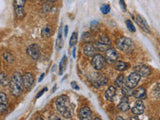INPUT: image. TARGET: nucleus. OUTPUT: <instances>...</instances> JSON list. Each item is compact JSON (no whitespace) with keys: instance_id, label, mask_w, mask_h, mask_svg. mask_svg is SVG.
I'll use <instances>...</instances> for the list:
<instances>
[{"instance_id":"1","label":"nucleus","mask_w":160,"mask_h":120,"mask_svg":"<svg viewBox=\"0 0 160 120\" xmlns=\"http://www.w3.org/2000/svg\"><path fill=\"white\" fill-rule=\"evenodd\" d=\"M55 107H56L57 111L65 118H71L73 115V109L67 95H61L55 100Z\"/></svg>"},{"instance_id":"2","label":"nucleus","mask_w":160,"mask_h":120,"mask_svg":"<svg viewBox=\"0 0 160 120\" xmlns=\"http://www.w3.org/2000/svg\"><path fill=\"white\" fill-rule=\"evenodd\" d=\"M9 89L10 92L15 97H18L22 94L24 90V84H23V75L19 72H16L12 75L11 79L9 82Z\"/></svg>"},{"instance_id":"3","label":"nucleus","mask_w":160,"mask_h":120,"mask_svg":"<svg viewBox=\"0 0 160 120\" xmlns=\"http://www.w3.org/2000/svg\"><path fill=\"white\" fill-rule=\"evenodd\" d=\"M116 46L118 49L125 53H132L135 49L134 42L128 37H120L116 40Z\"/></svg>"},{"instance_id":"4","label":"nucleus","mask_w":160,"mask_h":120,"mask_svg":"<svg viewBox=\"0 0 160 120\" xmlns=\"http://www.w3.org/2000/svg\"><path fill=\"white\" fill-rule=\"evenodd\" d=\"M140 78H141V76L136 71H134L132 73H130V75L127 77L126 81H125V85L132 89L134 87H136V85L140 81Z\"/></svg>"},{"instance_id":"5","label":"nucleus","mask_w":160,"mask_h":120,"mask_svg":"<svg viewBox=\"0 0 160 120\" xmlns=\"http://www.w3.org/2000/svg\"><path fill=\"white\" fill-rule=\"evenodd\" d=\"M105 62V58L101 54H95L91 60V64L95 70H101L104 67Z\"/></svg>"},{"instance_id":"6","label":"nucleus","mask_w":160,"mask_h":120,"mask_svg":"<svg viewBox=\"0 0 160 120\" xmlns=\"http://www.w3.org/2000/svg\"><path fill=\"white\" fill-rule=\"evenodd\" d=\"M105 61L108 62L109 64H113L117 61L118 59V54L116 52V50L113 48H108L105 50V55H104Z\"/></svg>"},{"instance_id":"7","label":"nucleus","mask_w":160,"mask_h":120,"mask_svg":"<svg viewBox=\"0 0 160 120\" xmlns=\"http://www.w3.org/2000/svg\"><path fill=\"white\" fill-rule=\"evenodd\" d=\"M26 52L29 55V57H31L33 60H38L40 58V47L38 44L29 45Z\"/></svg>"},{"instance_id":"8","label":"nucleus","mask_w":160,"mask_h":120,"mask_svg":"<svg viewBox=\"0 0 160 120\" xmlns=\"http://www.w3.org/2000/svg\"><path fill=\"white\" fill-rule=\"evenodd\" d=\"M82 52L85 56L90 57V56H94L97 52V48L94 44H92L91 42H87L83 45L82 48Z\"/></svg>"},{"instance_id":"9","label":"nucleus","mask_w":160,"mask_h":120,"mask_svg":"<svg viewBox=\"0 0 160 120\" xmlns=\"http://www.w3.org/2000/svg\"><path fill=\"white\" fill-rule=\"evenodd\" d=\"M23 84H24V89H26V90H30L33 87L34 76L32 73L27 72L23 75Z\"/></svg>"},{"instance_id":"10","label":"nucleus","mask_w":160,"mask_h":120,"mask_svg":"<svg viewBox=\"0 0 160 120\" xmlns=\"http://www.w3.org/2000/svg\"><path fill=\"white\" fill-rule=\"evenodd\" d=\"M92 111L88 106H84L82 108H80L79 113H78V117L81 120H90L92 119Z\"/></svg>"},{"instance_id":"11","label":"nucleus","mask_w":160,"mask_h":120,"mask_svg":"<svg viewBox=\"0 0 160 120\" xmlns=\"http://www.w3.org/2000/svg\"><path fill=\"white\" fill-rule=\"evenodd\" d=\"M135 71H136L141 77H147L148 75H150L151 73V69H150L149 66L144 64H139L135 66Z\"/></svg>"},{"instance_id":"12","label":"nucleus","mask_w":160,"mask_h":120,"mask_svg":"<svg viewBox=\"0 0 160 120\" xmlns=\"http://www.w3.org/2000/svg\"><path fill=\"white\" fill-rule=\"evenodd\" d=\"M135 21H136L137 25L138 26L141 28L142 30H144L145 32H147V33H150V28H149V25L147 23V21L145 20L141 15H135Z\"/></svg>"},{"instance_id":"13","label":"nucleus","mask_w":160,"mask_h":120,"mask_svg":"<svg viewBox=\"0 0 160 120\" xmlns=\"http://www.w3.org/2000/svg\"><path fill=\"white\" fill-rule=\"evenodd\" d=\"M145 110V106L143 102L141 101V100H139V101L134 105L133 108L131 109V111L134 115H141Z\"/></svg>"},{"instance_id":"14","label":"nucleus","mask_w":160,"mask_h":120,"mask_svg":"<svg viewBox=\"0 0 160 120\" xmlns=\"http://www.w3.org/2000/svg\"><path fill=\"white\" fill-rule=\"evenodd\" d=\"M118 110L121 112H126L130 109V106H129V102H128V97L127 96H124L122 99H121V102L118 104L117 106Z\"/></svg>"},{"instance_id":"15","label":"nucleus","mask_w":160,"mask_h":120,"mask_svg":"<svg viewBox=\"0 0 160 120\" xmlns=\"http://www.w3.org/2000/svg\"><path fill=\"white\" fill-rule=\"evenodd\" d=\"M132 95L138 100L145 99L146 98V90H145V88H143V87H139L136 90H134Z\"/></svg>"},{"instance_id":"16","label":"nucleus","mask_w":160,"mask_h":120,"mask_svg":"<svg viewBox=\"0 0 160 120\" xmlns=\"http://www.w3.org/2000/svg\"><path fill=\"white\" fill-rule=\"evenodd\" d=\"M115 95H116V88H115V86H112L111 85V86H109L106 91H105V98L109 100V101H112L113 98L115 97Z\"/></svg>"},{"instance_id":"17","label":"nucleus","mask_w":160,"mask_h":120,"mask_svg":"<svg viewBox=\"0 0 160 120\" xmlns=\"http://www.w3.org/2000/svg\"><path fill=\"white\" fill-rule=\"evenodd\" d=\"M107 83H108V79L106 76H104V75H99L98 77H96V80L93 81L94 86H96V87L102 86V85H106Z\"/></svg>"},{"instance_id":"18","label":"nucleus","mask_w":160,"mask_h":120,"mask_svg":"<svg viewBox=\"0 0 160 120\" xmlns=\"http://www.w3.org/2000/svg\"><path fill=\"white\" fill-rule=\"evenodd\" d=\"M129 67V63L123 62V61H116L115 62V69L118 71H124Z\"/></svg>"},{"instance_id":"19","label":"nucleus","mask_w":160,"mask_h":120,"mask_svg":"<svg viewBox=\"0 0 160 120\" xmlns=\"http://www.w3.org/2000/svg\"><path fill=\"white\" fill-rule=\"evenodd\" d=\"M15 8V16L17 19L21 20L25 16V10L24 7H14Z\"/></svg>"},{"instance_id":"20","label":"nucleus","mask_w":160,"mask_h":120,"mask_svg":"<svg viewBox=\"0 0 160 120\" xmlns=\"http://www.w3.org/2000/svg\"><path fill=\"white\" fill-rule=\"evenodd\" d=\"M62 37H63L62 29L60 27L58 30V36H57V40H56V50H60V48L62 46Z\"/></svg>"},{"instance_id":"21","label":"nucleus","mask_w":160,"mask_h":120,"mask_svg":"<svg viewBox=\"0 0 160 120\" xmlns=\"http://www.w3.org/2000/svg\"><path fill=\"white\" fill-rule=\"evenodd\" d=\"M66 62H67V58H66V55H64L62 57L61 61H60V64H59V74L62 75L64 70H65V67H66Z\"/></svg>"},{"instance_id":"22","label":"nucleus","mask_w":160,"mask_h":120,"mask_svg":"<svg viewBox=\"0 0 160 120\" xmlns=\"http://www.w3.org/2000/svg\"><path fill=\"white\" fill-rule=\"evenodd\" d=\"M9 82L10 80L8 79L7 75L5 73H0V84L2 86H7V85H9Z\"/></svg>"},{"instance_id":"23","label":"nucleus","mask_w":160,"mask_h":120,"mask_svg":"<svg viewBox=\"0 0 160 120\" xmlns=\"http://www.w3.org/2000/svg\"><path fill=\"white\" fill-rule=\"evenodd\" d=\"M51 34H52V31H51V27L50 26L44 27L41 31V35H42L43 38H48V37L51 36Z\"/></svg>"},{"instance_id":"24","label":"nucleus","mask_w":160,"mask_h":120,"mask_svg":"<svg viewBox=\"0 0 160 120\" xmlns=\"http://www.w3.org/2000/svg\"><path fill=\"white\" fill-rule=\"evenodd\" d=\"M3 58L7 63H13L14 62V56L8 51H5L3 53Z\"/></svg>"},{"instance_id":"25","label":"nucleus","mask_w":160,"mask_h":120,"mask_svg":"<svg viewBox=\"0 0 160 120\" xmlns=\"http://www.w3.org/2000/svg\"><path fill=\"white\" fill-rule=\"evenodd\" d=\"M124 75L123 74H119L117 78L115 79V85H116L117 87H122L124 85Z\"/></svg>"},{"instance_id":"26","label":"nucleus","mask_w":160,"mask_h":120,"mask_svg":"<svg viewBox=\"0 0 160 120\" xmlns=\"http://www.w3.org/2000/svg\"><path fill=\"white\" fill-rule=\"evenodd\" d=\"M77 41H78V34H77V32L75 31V32H73L72 33V36L70 37V41H69V44H70V46H75V45L77 44Z\"/></svg>"},{"instance_id":"27","label":"nucleus","mask_w":160,"mask_h":120,"mask_svg":"<svg viewBox=\"0 0 160 120\" xmlns=\"http://www.w3.org/2000/svg\"><path fill=\"white\" fill-rule=\"evenodd\" d=\"M121 88H122V93H123L124 96L129 97V96H131V95H132L133 91H131V88H129L128 86H126V85H125L124 87L122 86Z\"/></svg>"},{"instance_id":"28","label":"nucleus","mask_w":160,"mask_h":120,"mask_svg":"<svg viewBox=\"0 0 160 120\" xmlns=\"http://www.w3.org/2000/svg\"><path fill=\"white\" fill-rule=\"evenodd\" d=\"M95 46H96L98 51H105L106 49H108V46L109 45H106V44H103V43H100V42H96L95 43Z\"/></svg>"},{"instance_id":"29","label":"nucleus","mask_w":160,"mask_h":120,"mask_svg":"<svg viewBox=\"0 0 160 120\" xmlns=\"http://www.w3.org/2000/svg\"><path fill=\"white\" fill-rule=\"evenodd\" d=\"M82 41L83 42H85V43H87V42H91V39H92V37H91V34H90L89 32H84L83 34H82Z\"/></svg>"},{"instance_id":"30","label":"nucleus","mask_w":160,"mask_h":120,"mask_svg":"<svg viewBox=\"0 0 160 120\" xmlns=\"http://www.w3.org/2000/svg\"><path fill=\"white\" fill-rule=\"evenodd\" d=\"M152 92H153V95L155 96V98H160V83H157L155 85Z\"/></svg>"},{"instance_id":"31","label":"nucleus","mask_w":160,"mask_h":120,"mask_svg":"<svg viewBox=\"0 0 160 120\" xmlns=\"http://www.w3.org/2000/svg\"><path fill=\"white\" fill-rule=\"evenodd\" d=\"M98 42L106 44V45H110V39L108 38V36H106V35H101L100 38L98 39Z\"/></svg>"},{"instance_id":"32","label":"nucleus","mask_w":160,"mask_h":120,"mask_svg":"<svg viewBox=\"0 0 160 120\" xmlns=\"http://www.w3.org/2000/svg\"><path fill=\"white\" fill-rule=\"evenodd\" d=\"M26 0H14V7H24Z\"/></svg>"},{"instance_id":"33","label":"nucleus","mask_w":160,"mask_h":120,"mask_svg":"<svg viewBox=\"0 0 160 120\" xmlns=\"http://www.w3.org/2000/svg\"><path fill=\"white\" fill-rule=\"evenodd\" d=\"M125 23H126V26H127V28L130 30V31L131 32H135L136 31V29H135V27H134V25H133V23L131 22V20H126V21H125Z\"/></svg>"},{"instance_id":"34","label":"nucleus","mask_w":160,"mask_h":120,"mask_svg":"<svg viewBox=\"0 0 160 120\" xmlns=\"http://www.w3.org/2000/svg\"><path fill=\"white\" fill-rule=\"evenodd\" d=\"M100 11H101L103 14H108L110 12V6L108 4H104L101 6V8H100Z\"/></svg>"},{"instance_id":"35","label":"nucleus","mask_w":160,"mask_h":120,"mask_svg":"<svg viewBox=\"0 0 160 120\" xmlns=\"http://www.w3.org/2000/svg\"><path fill=\"white\" fill-rule=\"evenodd\" d=\"M8 102V97L4 92H0V103H5Z\"/></svg>"},{"instance_id":"36","label":"nucleus","mask_w":160,"mask_h":120,"mask_svg":"<svg viewBox=\"0 0 160 120\" xmlns=\"http://www.w3.org/2000/svg\"><path fill=\"white\" fill-rule=\"evenodd\" d=\"M97 26H98V21H96V20H93V21H91V23H90V27H91L92 30H96Z\"/></svg>"},{"instance_id":"37","label":"nucleus","mask_w":160,"mask_h":120,"mask_svg":"<svg viewBox=\"0 0 160 120\" xmlns=\"http://www.w3.org/2000/svg\"><path fill=\"white\" fill-rule=\"evenodd\" d=\"M7 110V106L5 103H0V114L4 113Z\"/></svg>"},{"instance_id":"38","label":"nucleus","mask_w":160,"mask_h":120,"mask_svg":"<svg viewBox=\"0 0 160 120\" xmlns=\"http://www.w3.org/2000/svg\"><path fill=\"white\" fill-rule=\"evenodd\" d=\"M119 4H120V7L122 8V10L125 12L126 11V4H125L124 0H119Z\"/></svg>"},{"instance_id":"39","label":"nucleus","mask_w":160,"mask_h":120,"mask_svg":"<svg viewBox=\"0 0 160 120\" xmlns=\"http://www.w3.org/2000/svg\"><path fill=\"white\" fill-rule=\"evenodd\" d=\"M45 91H47V87H44V88L41 90V91H40L39 93H37V95H36V99H38L39 97H41L42 95L44 94V92H45Z\"/></svg>"},{"instance_id":"40","label":"nucleus","mask_w":160,"mask_h":120,"mask_svg":"<svg viewBox=\"0 0 160 120\" xmlns=\"http://www.w3.org/2000/svg\"><path fill=\"white\" fill-rule=\"evenodd\" d=\"M50 5H48V3H46V4H44L43 5V12H49L50 11Z\"/></svg>"},{"instance_id":"41","label":"nucleus","mask_w":160,"mask_h":120,"mask_svg":"<svg viewBox=\"0 0 160 120\" xmlns=\"http://www.w3.org/2000/svg\"><path fill=\"white\" fill-rule=\"evenodd\" d=\"M71 87H72L73 89H75V90H79V86H78L77 83L75 82V81L71 82Z\"/></svg>"},{"instance_id":"42","label":"nucleus","mask_w":160,"mask_h":120,"mask_svg":"<svg viewBox=\"0 0 160 120\" xmlns=\"http://www.w3.org/2000/svg\"><path fill=\"white\" fill-rule=\"evenodd\" d=\"M67 33H68V26L66 25V26L64 27V37L67 36Z\"/></svg>"},{"instance_id":"43","label":"nucleus","mask_w":160,"mask_h":120,"mask_svg":"<svg viewBox=\"0 0 160 120\" xmlns=\"http://www.w3.org/2000/svg\"><path fill=\"white\" fill-rule=\"evenodd\" d=\"M44 75H45L44 73H42L41 75H40V77H39V79H38V81H39V82H41L42 80H43V78H44Z\"/></svg>"},{"instance_id":"44","label":"nucleus","mask_w":160,"mask_h":120,"mask_svg":"<svg viewBox=\"0 0 160 120\" xmlns=\"http://www.w3.org/2000/svg\"><path fill=\"white\" fill-rule=\"evenodd\" d=\"M56 89H57V86H56V85H54V87H53V89H52V93H53Z\"/></svg>"},{"instance_id":"45","label":"nucleus","mask_w":160,"mask_h":120,"mask_svg":"<svg viewBox=\"0 0 160 120\" xmlns=\"http://www.w3.org/2000/svg\"><path fill=\"white\" fill-rule=\"evenodd\" d=\"M75 51H76V49H75V46H74V48H73V53H72V54H73V57H74V58H75Z\"/></svg>"},{"instance_id":"46","label":"nucleus","mask_w":160,"mask_h":120,"mask_svg":"<svg viewBox=\"0 0 160 120\" xmlns=\"http://www.w3.org/2000/svg\"><path fill=\"white\" fill-rule=\"evenodd\" d=\"M46 1H48V2H55L56 0H46Z\"/></svg>"}]
</instances>
